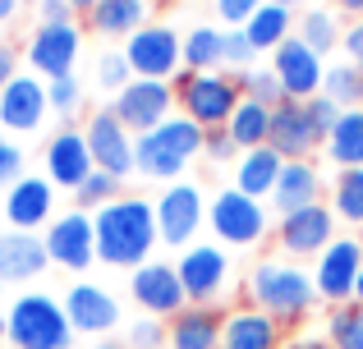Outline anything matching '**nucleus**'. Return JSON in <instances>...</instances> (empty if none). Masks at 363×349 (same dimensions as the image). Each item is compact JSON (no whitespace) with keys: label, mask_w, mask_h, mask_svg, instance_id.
<instances>
[{"label":"nucleus","mask_w":363,"mask_h":349,"mask_svg":"<svg viewBox=\"0 0 363 349\" xmlns=\"http://www.w3.org/2000/svg\"><path fill=\"white\" fill-rule=\"evenodd\" d=\"M97 225V258L106 267H143L152 262V244H161L157 234V212L147 198H116V202L92 212Z\"/></svg>","instance_id":"1"},{"label":"nucleus","mask_w":363,"mask_h":349,"mask_svg":"<svg viewBox=\"0 0 363 349\" xmlns=\"http://www.w3.org/2000/svg\"><path fill=\"white\" fill-rule=\"evenodd\" d=\"M248 304L262 308L267 317H276L281 326H299L318 304L313 271H303V262H290V258H262L248 271Z\"/></svg>","instance_id":"2"},{"label":"nucleus","mask_w":363,"mask_h":349,"mask_svg":"<svg viewBox=\"0 0 363 349\" xmlns=\"http://www.w3.org/2000/svg\"><path fill=\"white\" fill-rule=\"evenodd\" d=\"M203 143H207L203 125H194L189 115H170L166 125H157L152 134L133 138V161H138V171L147 179L175 184V179L189 171V161L203 152Z\"/></svg>","instance_id":"3"},{"label":"nucleus","mask_w":363,"mask_h":349,"mask_svg":"<svg viewBox=\"0 0 363 349\" xmlns=\"http://www.w3.org/2000/svg\"><path fill=\"white\" fill-rule=\"evenodd\" d=\"M9 322V349H69L74 326L69 313H65V299H51L42 290H28L9 304L5 313Z\"/></svg>","instance_id":"4"},{"label":"nucleus","mask_w":363,"mask_h":349,"mask_svg":"<svg viewBox=\"0 0 363 349\" xmlns=\"http://www.w3.org/2000/svg\"><path fill=\"white\" fill-rule=\"evenodd\" d=\"M175 97H179V115H189L194 125L203 129H225L235 115V106L244 101L240 83L230 79V74L212 69V74H179L175 79Z\"/></svg>","instance_id":"5"},{"label":"nucleus","mask_w":363,"mask_h":349,"mask_svg":"<svg viewBox=\"0 0 363 349\" xmlns=\"http://www.w3.org/2000/svg\"><path fill=\"white\" fill-rule=\"evenodd\" d=\"M124 55H129L133 79L175 83L184 69V37L170 23H143L133 37H124Z\"/></svg>","instance_id":"6"},{"label":"nucleus","mask_w":363,"mask_h":349,"mask_svg":"<svg viewBox=\"0 0 363 349\" xmlns=\"http://www.w3.org/2000/svg\"><path fill=\"white\" fill-rule=\"evenodd\" d=\"M152 212H157L161 244L189 248V239L207 225V193H203V184H194V179H175V184H166V193L152 202Z\"/></svg>","instance_id":"7"},{"label":"nucleus","mask_w":363,"mask_h":349,"mask_svg":"<svg viewBox=\"0 0 363 349\" xmlns=\"http://www.w3.org/2000/svg\"><path fill=\"white\" fill-rule=\"evenodd\" d=\"M359 271H363V239H331L327 248L313 258V290H318V299H327L331 308L354 304Z\"/></svg>","instance_id":"8"},{"label":"nucleus","mask_w":363,"mask_h":349,"mask_svg":"<svg viewBox=\"0 0 363 349\" xmlns=\"http://www.w3.org/2000/svg\"><path fill=\"white\" fill-rule=\"evenodd\" d=\"M175 83H161V79H133L129 88L116 92V120L129 129L133 138L138 134H152L157 125H166L175 115Z\"/></svg>","instance_id":"9"},{"label":"nucleus","mask_w":363,"mask_h":349,"mask_svg":"<svg viewBox=\"0 0 363 349\" xmlns=\"http://www.w3.org/2000/svg\"><path fill=\"white\" fill-rule=\"evenodd\" d=\"M207 225H212L216 239L235 244V248H248L267 234V207L257 198L240 193V188H221V193L207 202Z\"/></svg>","instance_id":"10"},{"label":"nucleus","mask_w":363,"mask_h":349,"mask_svg":"<svg viewBox=\"0 0 363 349\" xmlns=\"http://www.w3.org/2000/svg\"><path fill=\"white\" fill-rule=\"evenodd\" d=\"M42 239H46L51 262L65 267V271H88L92 262H97V225H92V212H83V207L60 212L46 225Z\"/></svg>","instance_id":"11"},{"label":"nucleus","mask_w":363,"mask_h":349,"mask_svg":"<svg viewBox=\"0 0 363 349\" xmlns=\"http://www.w3.org/2000/svg\"><path fill=\"white\" fill-rule=\"evenodd\" d=\"M331 239H336V212H331L327 202H308V207H299V212L281 216V225H276L281 258H290V262L318 258Z\"/></svg>","instance_id":"12"},{"label":"nucleus","mask_w":363,"mask_h":349,"mask_svg":"<svg viewBox=\"0 0 363 349\" xmlns=\"http://www.w3.org/2000/svg\"><path fill=\"white\" fill-rule=\"evenodd\" d=\"M129 294H133V304L143 308V317H161V322H170L175 313L189 308V294H184V285H179V271L170 267V262H143V267H133Z\"/></svg>","instance_id":"13"},{"label":"nucleus","mask_w":363,"mask_h":349,"mask_svg":"<svg viewBox=\"0 0 363 349\" xmlns=\"http://www.w3.org/2000/svg\"><path fill=\"white\" fill-rule=\"evenodd\" d=\"M79 55H83L79 23H42L33 37H28V64H33V74L46 79V83L74 74Z\"/></svg>","instance_id":"14"},{"label":"nucleus","mask_w":363,"mask_h":349,"mask_svg":"<svg viewBox=\"0 0 363 349\" xmlns=\"http://www.w3.org/2000/svg\"><path fill=\"white\" fill-rule=\"evenodd\" d=\"M179 271V285H184L189 304H203V308H216V294L225 290L230 280V258H225L216 244H189L175 262Z\"/></svg>","instance_id":"15"},{"label":"nucleus","mask_w":363,"mask_h":349,"mask_svg":"<svg viewBox=\"0 0 363 349\" xmlns=\"http://www.w3.org/2000/svg\"><path fill=\"white\" fill-rule=\"evenodd\" d=\"M83 138H88V152H92V166L106 175H133L138 171V161H133V134L116 120V110H97V115L88 120V129H83Z\"/></svg>","instance_id":"16"},{"label":"nucleus","mask_w":363,"mask_h":349,"mask_svg":"<svg viewBox=\"0 0 363 349\" xmlns=\"http://www.w3.org/2000/svg\"><path fill=\"white\" fill-rule=\"evenodd\" d=\"M272 69H276V79H281L285 101H308V97H318V92H322V79H327L322 55L313 51L308 42H299V37H290V42L276 46Z\"/></svg>","instance_id":"17"},{"label":"nucleus","mask_w":363,"mask_h":349,"mask_svg":"<svg viewBox=\"0 0 363 349\" xmlns=\"http://www.w3.org/2000/svg\"><path fill=\"white\" fill-rule=\"evenodd\" d=\"M65 313H69V326L79 336H106V331L120 326L124 308L111 290L92 285V280H79V285H69V294H65Z\"/></svg>","instance_id":"18"},{"label":"nucleus","mask_w":363,"mask_h":349,"mask_svg":"<svg viewBox=\"0 0 363 349\" xmlns=\"http://www.w3.org/2000/svg\"><path fill=\"white\" fill-rule=\"evenodd\" d=\"M5 221L9 230H42L55 221V184L46 175H23L5 193Z\"/></svg>","instance_id":"19"},{"label":"nucleus","mask_w":363,"mask_h":349,"mask_svg":"<svg viewBox=\"0 0 363 349\" xmlns=\"http://www.w3.org/2000/svg\"><path fill=\"white\" fill-rule=\"evenodd\" d=\"M46 110H51V97H46V79H37V74H14L0 92V125L14 134L42 129Z\"/></svg>","instance_id":"20"},{"label":"nucleus","mask_w":363,"mask_h":349,"mask_svg":"<svg viewBox=\"0 0 363 349\" xmlns=\"http://www.w3.org/2000/svg\"><path fill=\"white\" fill-rule=\"evenodd\" d=\"M281 345H285V326L276 317H267L262 308L240 304L225 313L221 349H281Z\"/></svg>","instance_id":"21"},{"label":"nucleus","mask_w":363,"mask_h":349,"mask_svg":"<svg viewBox=\"0 0 363 349\" xmlns=\"http://www.w3.org/2000/svg\"><path fill=\"white\" fill-rule=\"evenodd\" d=\"M92 171H97V166H92L83 129H60V134L46 143V179H51L55 188H79Z\"/></svg>","instance_id":"22"},{"label":"nucleus","mask_w":363,"mask_h":349,"mask_svg":"<svg viewBox=\"0 0 363 349\" xmlns=\"http://www.w3.org/2000/svg\"><path fill=\"white\" fill-rule=\"evenodd\" d=\"M318 143H322V138H318V129H313L303 101H281V106L272 110V134H267V147H276L285 161H308V152Z\"/></svg>","instance_id":"23"},{"label":"nucleus","mask_w":363,"mask_h":349,"mask_svg":"<svg viewBox=\"0 0 363 349\" xmlns=\"http://www.w3.org/2000/svg\"><path fill=\"white\" fill-rule=\"evenodd\" d=\"M221 326H225L221 308L189 304L184 313L166 322V349H221Z\"/></svg>","instance_id":"24"},{"label":"nucleus","mask_w":363,"mask_h":349,"mask_svg":"<svg viewBox=\"0 0 363 349\" xmlns=\"http://www.w3.org/2000/svg\"><path fill=\"white\" fill-rule=\"evenodd\" d=\"M51 267L46 239L33 230H0V280H33Z\"/></svg>","instance_id":"25"},{"label":"nucleus","mask_w":363,"mask_h":349,"mask_svg":"<svg viewBox=\"0 0 363 349\" xmlns=\"http://www.w3.org/2000/svg\"><path fill=\"white\" fill-rule=\"evenodd\" d=\"M281 166H285V156L267 143L253 147V152H240V161H235V188L262 202V198H272L276 179H281Z\"/></svg>","instance_id":"26"},{"label":"nucleus","mask_w":363,"mask_h":349,"mask_svg":"<svg viewBox=\"0 0 363 349\" xmlns=\"http://www.w3.org/2000/svg\"><path fill=\"white\" fill-rule=\"evenodd\" d=\"M318 193H322L318 166H308V161H285L281 166V179H276V188H272V207L281 216H290V212H299V207L318 202Z\"/></svg>","instance_id":"27"},{"label":"nucleus","mask_w":363,"mask_h":349,"mask_svg":"<svg viewBox=\"0 0 363 349\" xmlns=\"http://www.w3.org/2000/svg\"><path fill=\"white\" fill-rule=\"evenodd\" d=\"M88 23L106 37H133L147 23V0H97L88 9Z\"/></svg>","instance_id":"28"},{"label":"nucleus","mask_w":363,"mask_h":349,"mask_svg":"<svg viewBox=\"0 0 363 349\" xmlns=\"http://www.w3.org/2000/svg\"><path fill=\"white\" fill-rule=\"evenodd\" d=\"M244 33H248V42H253V51H276L281 42L294 37V14L285 5H267L262 0V9L244 23Z\"/></svg>","instance_id":"29"},{"label":"nucleus","mask_w":363,"mask_h":349,"mask_svg":"<svg viewBox=\"0 0 363 349\" xmlns=\"http://www.w3.org/2000/svg\"><path fill=\"white\" fill-rule=\"evenodd\" d=\"M225 134L240 143V152H253V147L267 143V134H272V106H262V101H240L230 115V125H225Z\"/></svg>","instance_id":"30"},{"label":"nucleus","mask_w":363,"mask_h":349,"mask_svg":"<svg viewBox=\"0 0 363 349\" xmlns=\"http://www.w3.org/2000/svg\"><path fill=\"white\" fill-rule=\"evenodd\" d=\"M327 152H331V161H336L340 171H354V166H363V106L340 115L336 134L327 138Z\"/></svg>","instance_id":"31"},{"label":"nucleus","mask_w":363,"mask_h":349,"mask_svg":"<svg viewBox=\"0 0 363 349\" xmlns=\"http://www.w3.org/2000/svg\"><path fill=\"white\" fill-rule=\"evenodd\" d=\"M322 97H331L340 110H359L363 106V79H359V64H331L327 79H322Z\"/></svg>","instance_id":"32"},{"label":"nucleus","mask_w":363,"mask_h":349,"mask_svg":"<svg viewBox=\"0 0 363 349\" xmlns=\"http://www.w3.org/2000/svg\"><path fill=\"white\" fill-rule=\"evenodd\" d=\"M221 64V33L216 28H194L184 37V74H212Z\"/></svg>","instance_id":"33"},{"label":"nucleus","mask_w":363,"mask_h":349,"mask_svg":"<svg viewBox=\"0 0 363 349\" xmlns=\"http://www.w3.org/2000/svg\"><path fill=\"white\" fill-rule=\"evenodd\" d=\"M331 212L345 225H363V166L336 175V193H331Z\"/></svg>","instance_id":"34"},{"label":"nucleus","mask_w":363,"mask_h":349,"mask_svg":"<svg viewBox=\"0 0 363 349\" xmlns=\"http://www.w3.org/2000/svg\"><path fill=\"white\" fill-rule=\"evenodd\" d=\"M327 345L331 349H363V304H340L327 317Z\"/></svg>","instance_id":"35"},{"label":"nucleus","mask_w":363,"mask_h":349,"mask_svg":"<svg viewBox=\"0 0 363 349\" xmlns=\"http://www.w3.org/2000/svg\"><path fill=\"white\" fill-rule=\"evenodd\" d=\"M340 37H345V33H340V23H336L331 9H308V14L299 18V42H308L318 55H327Z\"/></svg>","instance_id":"36"},{"label":"nucleus","mask_w":363,"mask_h":349,"mask_svg":"<svg viewBox=\"0 0 363 349\" xmlns=\"http://www.w3.org/2000/svg\"><path fill=\"white\" fill-rule=\"evenodd\" d=\"M116 198H120V179L106 175V171H92L79 188H74V207H83V212H97V207L116 202Z\"/></svg>","instance_id":"37"},{"label":"nucleus","mask_w":363,"mask_h":349,"mask_svg":"<svg viewBox=\"0 0 363 349\" xmlns=\"http://www.w3.org/2000/svg\"><path fill=\"white\" fill-rule=\"evenodd\" d=\"M240 92L248 101H262V106H281L285 101V92H281V79H276V69L267 64V69H244V79H240Z\"/></svg>","instance_id":"38"},{"label":"nucleus","mask_w":363,"mask_h":349,"mask_svg":"<svg viewBox=\"0 0 363 349\" xmlns=\"http://www.w3.org/2000/svg\"><path fill=\"white\" fill-rule=\"evenodd\" d=\"M97 83H101L106 92H120V88H129V83H133V69H129V55H124V46H120V51L97 55Z\"/></svg>","instance_id":"39"},{"label":"nucleus","mask_w":363,"mask_h":349,"mask_svg":"<svg viewBox=\"0 0 363 349\" xmlns=\"http://www.w3.org/2000/svg\"><path fill=\"white\" fill-rule=\"evenodd\" d=\"M46 97H51V110H55V115H74V110L83 106V83H79V74H65V79L46 83Z\"/></svg>","instance_id":"40"},{"label":"nucleus","mask_w":363,"mask_h":349,"mask_svg":"<svg viewBox=\"0 0 363 349\" xmlns=\"http://www.w3.org/2000/svg\"><path fill=\"white\" fill-rule=\"evenodd\" d=\"M303 110H308V120H313V129H318V138H322V143H327V138L336 134L340 115H345V110H340L331 97H322V92H318V97H308V101H303Z\"/></svg>","instance_id":"41"},{"label":"nucleus","mask_w":363,"mask_h":349,"mask_svg":"<svg viewBox=\"0 0 363 349\" xmlns=\"http://www.w3.org/2000/svg\"><path fill=\"white\" fill-rule=\"evenodd\" d=\"M253 42H248L244 28H225L221 33V64H240V69H253Z\"/></svg>","instance_id":"42"},{"label":"nucleus","mask_w":363,"mask_h":349,"mask_svg":"<svg viewBox=\"0 0 363 349\" xmlns=\"http://www.w3.org/2000/svg\"><path fill=\"white\" fill-rule=\"evenodd\" d=\"M129 349H166V322L161 317H138L129 326Z\"/></svg>","instance_id":"43"},{"label":"nucleus","mask_w":363,"mask_h":349,"mask_svg":"<svg viewBox=\"0 0 363 349\" xmlns=\"http://www.w3.org/2000/svg\"><path fill=\"white\" fill-rule=\"evenodd\" d=\"M18 179H23V152H18V143H9V138L0 134V188L18 184Z\"/></svg>","instance_id":"44"},{"label":"nucleus","mask_w":363,"mask_h":349,"mask_svg":"<svg viewBox=\"0 0 363 349\" xmlns=\"http://www.w3.org/2000/svg\"><path fill=\"white\" fill-rule=\"evenodd\" d=\"M203 152L212 156V161H240V143H235L225 129H207V143H203Z\"/></svg>","instance_id":"45"},{"label":"nucleus","mask_w":363,"mask_h":349,"mask_svg":"<svg viewBox=\"0 0 363 349\" xmlns=\"http://www.w3.org/2000/svg\"><path fill=\"white\" fill-rule=\"evenodd\" d=\"M257 9H262V0H216V14L225 18V28H244Z\"/></svg>","instance_id":"46"},{"label":"nucleus","mask_w":363,"mask_h":349,"mask_svg":"<svg viewBox=\"0 0 363 349\" xmlns=\"http://www.w3.org/2000/svg\"><path fill=\"white\" fill-rule=\"evenodd\" d=\"M42 23H74L69 0H42Z\"/></svg>","instance_id":"47"},{"label":"nucleus","mask_w":363,"mask_h":349,"mask_svg":"<svg viewBox=\"0 0 363 349\" xmlns=\"http://www.w3.org/2000/svg\"><path fill=\"white\" fill-rule=\"evenodd\" d=\"M340 42H345V51L354 55V64L363 60V18H354V23L345 28V37H340Z\"/></svg>","instance_id":"48"},{"label":"nucleus","mask_w":363,"mask_h":349,"mask_svg":"<svg viewBox=\"0 0 363 349\" xmlns=\"http://www.w3.org/2000/svg\"><path fill=\"white\" fill-rule=\"evenodd\" d=\"M14 60H18V55L9 51V46H0V92H5V83L18 74V69H14Z\"/></svg>","instance_id":"49"},{"label":"nucleus","mask_w":363,"mask_h":349,"mask_svg":"<svg viewBox=\"0 0 363 349\" xmlns=\"http://www.w3.org/2000/svg\"><path fill=\"white\" fill-rule=\"evenodd\" d=\"M281 349H331L327 341H318V336H285Z\"/></svg>","instance_id":"50"},{"label":"nucleus","mask_w":363,"mask_h":349,"mask_svg":"<svg viewBox=\"0 0 363 349\" xmlns=\"http://www.w3.org/2000/svg\"><path fill=\"white\" fill-rule=\"evenodd\" d=\"M14 14H18V0H0V23H9Z\"/></svg>","instance_id":"51"},{"label":"nucleus","mask_w":363,"mask_h":349,"mask_svg":"<svg viewBox=\"0 0 363 349\" xmlns=\"http://www.w3.org/2000/svg\"><path fill=\"white\" fill-rule=\"evenodd\" d=\"M336 9H345V14H363V0H336Z\"/></svg>","instance_id":"52"},{"label":"nucleus","mask_w":363,"mask_h":349,"mask_svg":"<svg viewBox=\"0 0 363 349\" xmlns=\"http://www.w3.org/2000/svg\"><path fill=\"white\" fill-rule=\"evenodd\" d=\"M69 5H74V14H88V9L97 5V0H69Z\"/></svg>","instance_id":"53"},{"label":"nucleus","mask_w":363,"mask_h":349,"mask_svg":"<svg viewBox=\"0 0 363 349\" xmlns=\"http://www.w3.org/2000/svg\"><path fill=\"white\" fill-rule=\"evenodd\" d=\"M5 336H9V322H5V313H0V345H5Z\"/></svg>","instance_id":"54"},{"label":"nucleus","mask_w":363,"mask_h":349,"mask_svg":"<svg viewBox=\"0 0 363 349\" xmlns=\"http://www.w3.org/2000/svg\"><path fill=\"white\" fill-rule=\"evenodd\" d=\"M267 5H285V9H294V5H299V0H267Z\"/></svg>","instance_id":"55"},{"label":"nucleus","mask_w":363,"mask_h":349,"mask_svg":"<svg viewBox=\"0 0 363 349\" xmlns=\"http://www.w3.org/2000/svg\"><path fill=\"white\" fill-rule=\"evenodd\" d=\"M354 304H363V271H359V290H354Z\"/></svg>","instance_id":"56"},{"label":"nucleus","mask_w":363,"mask_h":349,"mask_svg":"<svg viewBox=\"0 0 363 349\" xmlns=\"http://www.w3.org/2000/svg\"><path fill=\"white\" fill-rule=\"evenodd\" d=\"M97 349H120V345L116 341H97Z\"/></svg>","instance_id":"57"},{"label":"nucleus","mask_w":363,"mask_h":349,"mask_svg":"<svg viewBox=\"0 0 363 349\" xmlns=\"http://www.w3.org/2000/svg\"><path fill=\"white\" fill-rule=\"evenodd\" d=\"M359 79H363V60H359Z\"/></svg>","instance_id":"58"},{"label":"nucleus","mask_w":363,"mask_h":349,"mask_svg":"<svg viewBox=\"0 0 363 349\" xmlns=\"http://www.w3.org/2000/svg\"><path fill=\"white\" fill-rule=\"evenodd\" d=\"M0 290H5V280H0Z\"/></svg>","instance_id":"59"}]
</instances>
